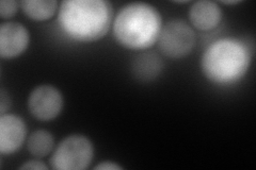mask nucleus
I'll list each match as a JSON object with an SVG mask.
<instances>
[{"label":"nucleus","mask_w":256,"mask_h":170,"mask_svg":"<svg viewBox=\"0 0 256 170\" xmlns=\"http://www.w3.org/2000/svg\"><path fill=\"white\" fill-rule=\"evenodd\" d=\"M112 17V5L106 0H66L60 4L58 22L70 38L90 43L108 33Z\"/></svg>","instance_id":"1"},{"label":"nucleus","mask_w":256,"mask_h":170,"mask_svg":"<svg viewBox=\"0 0 256 170\" xmlns=\"http://www.w3.org/2000/svg\"><path fill=\"white\" fill-rule=\"evenodd\" d=\"M162 29V15L155 6L146 2L124 5L114 21V34L118 43L132 50H144L153 46Z\"/></svg>","instance_id":"2"},{"label":"nucleus","mask_w":256,"mask_h":170,"mask_svg":"<svg viewBox=\"0 0 256 170\" xmlns=\"http://www.w3.org/2000/svg\"><path fill=\"white\" fill-rule=\"evenodd\" d=\"M251 51L248 45L235 37L216 40L203 53L201 68L206 79L218 85L239 82L249 70Z\"/></svg>","instance_id":"3"},{"label":"nucleus","mask_w":256,"mask_h":170,"mask_svg":"<svg viewBox=\"0 0 256 170\" xmlns=\"http://www.w3.org/2000/svg\"><path fill=\"white\" fill-rule=\"evenodd\" d=\"M93 156V145L86 136L68 135L54 149L50 165L58 170H84L90 166Z\"/></svg>","instance_id":"4"},{"label":"nucleus","mask_w":256,"mask_h":170,"mask_svg":"<svg viewBox=\"0 0 256 170\" xmlns=\"http://www.w3.org/2000/svg\"><path fill=\"white\" fill-rule=\"evenodd\" d=\"M157 42L168 58L182 59L194 49L196 34L186 21L173 19L162 26Z\"/></svg>","instance_id":"5"},{"label":"nucleus","mask_w":256,"mask_h":170,"mask_svg":"<svg viewBox=\"0 0 256 170\" xmlns=\"http://www.w3.org/2000/svg\"><path fill=\"white\" fill-rule=\"evenodd\" d=\"M28 109L38 120L50 121L58 117L63 109V96L52 85H38L29 95Z\"/></svg>","instance_id":"6"},{"label":"nucleus","mask_w":256,"mask_h":170,"mask_svg":"<svg viewBox=\"0 0 256 170\" xmlns=\"http://www.w3.org/2000/svg\"><path fill=\"white\" fill-rule=\"evenodd\" d=\"M30 35L26 27L15 21L4 22L0 27V54L13 59L27 49Z\"/></svg>","instance_id":"7"},{"label":"nucleus","mask_w":256,"mask_h":170,"mask_svg":"<svg viewBox=\"0 0 256 170\" xmlns=\"http://www.w3.org/2000/svg\"><path fill=\"white\" fill-rule=\"evenodd\" d=\"M27 134L24 120L14 114L0 117V152L2 156L13 155L20 149Z\"/></svg>","instance_id":"8"},{"label":"nucleus","mask_w":256,"mask_h":170,"mask_svg":"<svg viewBox=\"0 0 256 170\" xmlns=\"http://www.w3.org/2000/svg\"><path fill=\"white\" fill-rule=\"evenodd\" d=\"M222 18L221 7L210 0H201L191 5L189 19L192 26L201 31H210L217 27Z\"/></svg>","instance_id":"9"},{"label":"nucleus","mask_w":256,"mask_h":170,"mask_svg":"<svg viewBox=\"0 0 256 170\" xmlns=\"http://www.w3.org/2000/svg\"><path fill=\"white\" fill-rule=\"evenodd\" d=\"M164 68V62L160 56L153 52L138 54L132 63L134 77L141 82H150L155 80Z\"/></svg>","instance_id":"10"},{"label":"nucleus","mask_w":256,"mask_h":170,"mask_svg":"<svg viewBox=\"0 0 256 170\" xmlns=\"http://www.w3.org/2000/svg\"><path fill=\"white\" fill-rule=\"evenodd\" d=\"M20 7L31 19L43 21L54 15L58 2L56 0H24L20 2Z\"/></svg>","instance_id":"11"},{"label":"nucleus","mask_w":256,"mask_h":170,"mask_svg":"<svg viewBox=\"0 0 256 170\" xmlns=\"http://www.w3.org/2000/svg\"><path fill=\"white\" fill-rule=\"evenodd\" d=\"M54 140L52 133L46 130H38L32 133L27 142L29 152L36 158H45L54 149Z\"/></svg>","instance_id":"12"},{"label":"nucleus","mask_w":256,"mask_h":170,"mask_svg":"<svg viewBox=\"0 0 256 170\" xmlns=\"http://www.w3.org/2000/svg\"><path fill=\"white\" fill-rule=\"evenodd\" d=\"M18 3L14 0H2L0 1V15L4 19L11 18L18 12Z\"/></svg>","instance_id":"13"},{"label":"nucleus","mask_w":256,"mask_h":170,"mask_svg":"<svg viewBox=\"0 0 256 170\" xmlns=\"http://www.w3.org/2000/svg\"><path fill=\"white\" fill-rule=\"evenodd\" d=\"M20 169H36V170H47L48 167L41 161H29L22 164Z\"/></svg>","instance_id":"14"},{"label":"nucleus","mask_w":256,"mask_h":170,"mask_svg":"<svg viewBox=\"0 0 256 170\" xmlns=\"http://www.w3.org/2000/svg\"><path fill=\"white\" fill-rule=\"evenodd\" d=\"M96 170H118V169H123L122 166H120L116 163H112V162H102V163L98 164V166H95Z\"/></svg>","instance_id":"15"},{"label":"nucleus","mask_w":256,"mask_h":170,"mask_svg":"<svg viewBox=\"0 0 256 170\" xmlns=\"http://www.w3.org/2000/svg\"><path fill=\"white\" fill-rule=\"evenodd\" d=\"M8 109H10V98L9 96H6V94L2 91V115L6 114Z\"/></svg>","instance_id":"16"},{"label":"nucleus","mask_w":256,"mask_h":170,"mask_svg":"<svg viewBox=\"0 0 256 170\" xmlns=\"http://www.w3.org/2000/svg\"><path fill=\"white\" fill-rule=\"evenodd\" d=\"M223 3L226 4H236V3H239V1L237 0V1H223Z\"/></svg>","instance_id":"17"}]
</instances>
